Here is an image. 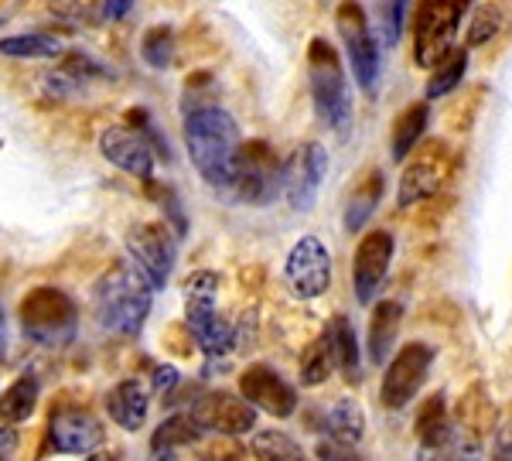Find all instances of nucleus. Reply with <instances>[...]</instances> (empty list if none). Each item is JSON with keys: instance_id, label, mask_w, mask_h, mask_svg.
<instances>
[{"instance_id": "79ce46f5", "label": "nucleus", "mask_w": 512, "mask_h": 461, "mask_svg": "<svg viewBox=\"0 0 512 461\" xmlns=\"http://www.w3.org/2000/svg\"><path fill=\"white\" fill-rule=\"evenodd\" d=\"M492 461H512V438L499 441V448H495V458Z\"/></svg>"}, {"instance_id": "9b49d317", "label": "nucleus", "mask_w": 512, "mask_h": 461, "mask_svg": "<svg viewBox=\"0 0 512 461\" xmlns=\"http://www.w3.org/2000/svg\"><path fill=\"white\" fill-rule=\"evenodd\" d=\"M287 287L294 291V298L315 301L332 287V253L318 236H301L284 263Z\"/></svg>"}, {"instance_id": "72a5a7b5", "label": "nucleus", "mask_w": 512, "mask_h": 461, "mask_svg": "<svg viewBox=\"0 0 512 461\" xmlns=\"http://www.w3.org/2000/svg\"><path fill=\"white\" fill-rule=\"evenodd\" d=\"M448 403H444L441 393H434V397H427L424 403H420L417 417H414V431L420 441L434 438V434H441L444 427H448Z\"/></svg>"}, {"instance_id": "f257e3e1", "label": "nucleus", "mask_w": 512, "mask_h": 461, "mask_svg": "<svg viewBox=\"0 0 512 461\" xmlns=\"http://www.w3.org/2000/svg\"><path fill=\"white\" fill-rule=\"evenodd\" d=\"M185 147L195 171L209 181L216 192H229L236 175V158L243 137L236 120L222 106L198 103L185 113Z\"/></svg>"}, {"instance_id": "bb28decb", "label": "nucleus", "mask_w": 512, "mask_h": 461, "mask_svg": "<svg viewBox=\"0 0 512 461\" xmlns=\"http://www.w3.org/2000/svg\"><path fill=\"white\" fill-rule=\"evenodd\" d=\"M65 45L55 35L45 31H28V35L0 38V55L4 59H59Z\"/></svg>"}, {"instance_id": "c9c22d12", "label": "nucleus", "mask_w": 512, "mask_h": 461, "mask_svg": "<svg viewBox=\"0 0 512 461\" xmlns=\"http://www.w3.org/2000/svg\"><path fill=\"white\" fill-rule=\"evenodd\" d=\"M147 188H151V195L161 202V209H164V226L175 229V240H185V236H188V219H185V209H181V199L175 195V188L158 185V181H147Z\"/></svg>"}, {"instance_id": "7ed1b4c3", "label": "nucleus", "mask_w": 512, "mask_h": 461, "mask_svg": "<svg viewBox=\"0 0 512 461\" xmlns=\"http://www.w3.org/2000/svg\"><path fill=\"white\" fill-rule=\"evenodd\" d=\"M308 86L318 117L335 134H345L352 123V89H349V76L342 69V59H338L335 45L328 38L308 41Z\"/></svg>"}, {"instance_id": "aec40b11", "label": "nucleus", "mask_w": 512, "mask_h": 461, "mask_svg": "<svg viewBox=\"0 0 512 461\" xmlns=\"http://www.w3.org/2000/svg\"><path fill=\"white\" fill-rule=\"evenodd\" d=\"M147 407H151V397L137 380H123L106 393V410L123 431H140L147 421Z\"/></svg>"}, {"instance_id": "f3484780", "label": "nucleus", "mask_w": 512, "mask_h": 461, "mask_svg": "<svg viewBox=\"0 0 512 461\" xmlns=\"http://www.w3.org/2000/svg\"><path fill=\"white\" fill-rule=\"evenodd\" d=\"M185 321L205 356L219 359V356H226V352H233L236 332L216 311V298H185Z\"/></svg>"}, {"instance_id": "9d476101", "label": "nucleus", "mask_w": 512, "mask_h": 461, "mask_svg": "<svg viewBox=\"0 0 512 461\" xmlns=\"http://www.w3.org/2000/svg\"><path fill=\"white\" fill-rule=\"evenodd\" d=\"M434 366V349L427 342H410L390 359L383 373V386H379V403L386 410H403L420 393L427 373Z\"/></svg>"}, {"instance_id": "b1692460", "label": "nucleus", "mask_w": 512, "mask_h": 461, "mask_svg": "<svg viewBox=\"0 0 512 461\" xmlns=\"http://www.w3.org/2000/svg\"><path fill=\"white\" fill-rule=\"evenodd\" d=\"M383 188H386V175L383 171H369L366 178L355 185L349 205H345V229L349 233H359L369 219H373L379 199H383Z\"/></svg>"}, {"instance_id": "6ab92c4d", "label": "nucleus", "mask_w": 512, "mask_h": 461, "mask_svg": "<svg viewBox=\"0 0 512 461\" xmlns=\"http://www.w3.org/2000/svg\"><path fill=\"white\" fill-rule=\"evenodd\" d=\"M417 461H482V434L465 424H448L441 434L420 441Z\"/></svg>"}, {"instance_id": "f8f14e48", "label": "nucleus", "mask_w": 512, "mask_h": 461, "mask_svg": "<svg viewBox=\"0 0 512 461\" xmlns=\"http://www.w3.org/2000/svg\"><path fill=\"white\" fill-rule=\"evenodd\" d=\"M393 263V233L386 229H369L355 246L352 257V291L359 304H373L379 287H383L386 274Z\"/></svg>"}, {"instance_id": "473e14b6", "label": "nucleus", "mask_w": 512, "mask_h": 461, "mask_svg": "<svg viewBox=\"0 0 512 461\" xmlns=\"http://www.w3.org/2000/svg\"><path fill=\"white\" fill-rule=\"evenodd\" d=\"M140 55L151 69H168L175 62V31L171 28H151L140 38Z\"/></svg>"}, {"instance_id": "2eb2a0df", "label": "nucleus", "mask_w": 512, "mask_h": 461, "mask_svg": "<svg viewBox=\"0 0 512 461\" xmlns=\"http://www.w3.org/2000/svg\"><path fill=\"white\" fill-rule=\"evenodd\" d=\"M48 441L59 455H93L103 444V424L82 407H59L48 417Z\"/></svg>"}, {"instance_id": "4be33fe9", "label": "nucleus", "mask_w": 512, "mask_h": 461, "mask_svg": "<svg viewBox=\"0 0 512 461\" xmlns=\"http://www.w3.org/2000/svg\"><path fill=\"white\" fill-rule=\"evenodd\" d=\"M202 438L198 424L192 421V414H175L168 417L151 438V461H175V451L178 448H188Z\"/></svg>"}, {"instance_id": "dca6fc26", "label": "nucleus", "mask_w": 512, "mask_h": 461, "mask_svg": "<svg viewBox=\"0 0 512 461\" xmlns=\"http://www.w3.org/2000/svg\"><path fill=\"white\" fill-rule=\"evenodd\" d=\"M99 151L113 168L127 171L140 181H151L154 175V147L134 127H106L99 134Z\"/></svg>"}, {"instance_id": "cd10ccee", "label": "nucleus", "mask_w": 512, "mask_h": 461, "mask_svg": "<svg viewBox=\"0 0 512 461\" xmlns=\"http://www.w3.org/2000/svg\"><path fill=\"white\" fill-rule=\"evenodd\" d=\"M328 434L338 444H359L366 438V414L355 400H338L332 410H328Z\"/></svg>"}, {"instance_id": "7c9ffc66", "label": "nucleus", "mask_w": 512, "mask_h": 461, "mask_svg": "<svg viewBox=\"0 0 512 461\" xmlns=\"http://www.w3.org/2000/svg\"><path fill=\"white\" fill-rule=\"evenodd\" d=\"M332 369H335L332 342H328V335H321L301 356V386H321L332 376Z\"/></svg>"}, {"instance_id": "c85d7f7f", "label": "nucleus", "mask_w": 512, "mask_h": 461, "mask_svg": "<svg viewBox=\"0 0 512 461\" xmlns=\"http://www.w3.org/2000/svg\"><path fill=\"white\" fill-rule=\"evenodd\" d=\"M468 72V48H454V52L444 55L441 62L431 69V79H427V100H441L451 89L461 86Z\"/></svg>"}, {"instance_id": "e433bc0d", "label": "nucleus", "mask_w": 512, "mask_h": 461, "mask_svg": "<svg viewBox=\"0 0 512 461\" xmlns=\"http://www.w3.org/2000/svg\"><path fill=\"white\" fill-rule=\"evenodd\" d=\"M499 28H502V11L489 0V4H482L475 11L472 28H468V48H478V45H485V41H492L499 35Z\"/></svg>"}, {"instance_id": "f03ea898", "label": "nucleus", "mask_w": 512, "mask_h": 461, "mask_svg": "<svg viewBox=\"0 0 512 461\" xmlns=\"http://www.w3.org/2000/svg\"><path fill=\"white\" fill-rule=\"evenodd\" d=\"M154 287L134 263H117L106 270L93 287V315L96 325L110 335H137L151 315Z\"/></svg>"}, {"instance_id": "4c0bfd02", "label": "nucleus", "mask_w": 512, "mask_h": 461, "mask_svg": "<svg viewBox=\"0 0 512 461\" xmlns=\"http://www.w3.org/2000/svg\"><path fill=\"white\" fill-rule=\"evenodd\" d=\"M219 291V277L212 270H198L185 281V298H216Z\"/></svg>"}, {"instance_id": "423d86ee", "label": "nucleus", "mask_w": 512, "mask_h": 461, "mask_svg": "<svg viewBox=\"0 0 512 461\" xmlns=\"http://www.w3.org/2000/svg\"><path fill=\"white\" fill-rule=\"evenodd\" d=\"M335 31L345 45V55H349L355 86L366 96H376L383 59H379V41H376V31L369 28L366 7H362L359 0H342V4L335 7Z\"/></svg>"}, {"instance_id": "1a4fd4ad", "label": "nucleus", "mask_w": 512, "mask_h": 461, "mask_svg": "<svg viewBox=\"0 0 512 461\" xmlns=\"http://www.w3.org/2000/svg\"><path fill=\"white\" fill-rule=\"evenodd\" d=\"M328 175V151L318 141L301 144L280 168V192L294 212H311Z\"/></svg>"}, {"instance_id": "393cba45", "label": "nucleus", "mask_w": 512, "mask_h": 461, "mask_svg": "<svg viewBox=\"0 0 512 461\" xmlns=\"http://www.w3.org/2000/svg\"><path fill=\"white\" fill-rule=\"evenodd\" d=\"M325 335H328V342H332V356H335V366L342 369V376L349 383H359L362 362H359V339H355L352 321L345 315H335Z\"/></svg>"}, {"instance_id": "39448f33", "label": "nucleus", "mask_w": 512, "mask_h": 461, "mask_svg": "<svg viewBox=\"0 0 512 461\" xmlns=\"http://www.w3.org/2000/svg\"><path fill=\"white\" fill-rule=\"evenodd\" d=\"M472 0H417L414 7V59L420 69H434L454 52L461 21Z\"/></svg>"}, {"instance_id": "c756f323", "label": "nucleus", "mask_w": 512, "mask_h": 461, "mask_svg": "<svg viewBox=\"0 0 512 461\" xmlns=\"http://www.w3.org/2000/svg\"><path fill=\"white\" fill-rule=\"evenodd\" d=\"M250 455L256 461H304V451L284 431H256L250 441Z\"/></svg>"}, {"instance_id": "4468645a", "label": "nucleus", "mask_w": 512, "mask_h": 461, "mask_svg": "<svg viewBox=\"0 0 512 461\" xmlns=\"http://www.w3.org/2000/svg\"><path fill=\"white\" fill-rule=\"evenodd\" d=\"M192 421L198 424V431H212V434H246L256 427V407L246 403L236 393H205L202 400L192 403Z\"/></svg>"}, {"instance_id": "c03bdc74", "label": "nucleus", "mask_w": 512, "mask_h": 461, "mask_svg": "<svg viewBox=\"0 0 512 461\" xmlns=\"http://www.w3.org/2000/svg\"><path fill=\"white\" fill-rule=\"evenodd\" d=\"M0 461H7V458H4V455H0Z\"/></svg>"}, {"instance_id": "ddd939ff", "label": "nucleus", "mask_w": 512, "mask_h": 461, "mask_svg": "<svg viewBox=\"0 0 512 461\" xmlns=\"http://www.w3.org/2000/svg\"><path fill=\"white\" fill-rule=\"evenodd\" d=\"M239 397L253 403L256 410H267L277 421H284V417H291L297 410V390L274 366H263V362L246 366L239 373Z\"/></svg>"}, {"instance_id": "6e6552de", "label": "nucleus", "mask_w": 512, "mask_h": 461, "mask_svg": "<svg viewBox=\"0 0 512 461\" xmlns=\"http://www.w3.org/2000/svg\"><path fill=\"white\" fill-rule=\"evenodd\" d=\"M127 253L130 263L144 274V281L161 291L171 281V270L178 260V240L164 222H137L127 233Z\"/></svg>"}, {"instance_id": "a211bd4d", "label": "nucleus", "mask_w": 512, "mask_h": 461, "mask_svg": "<svg viewBox=\"0 0 512 461\" xmlns=\"http://www.w3.org/2000/svg\"><path fill=\"white\" fill-rule=\"evenodd\" d=\"M434 151L420 154L417 161H410V168H403V178H400V192H396V205L400 209H410L417 202H427L431 195L441 192L444 178H448V161L444 158H434Z\"/></svg>"}, {"instance_id": "2f4dec72", "label": "nucleus", "mask_w": 512, "mask_h": 461, "mask_svg": "<svg viewBox=\"0 0 512 461\" xmlns=\"http://www.w3.org/2000/svg\"><path fill=\"white\" fill-rule=\"evenodd\" d=\"M407 11H410V0H376V24H379V35H383L386 45H396L407 31Z\"/></svg>"}, {"instance_id": "58836bf2", "label": "nucleus", "mask_w": 512, "mask_h": 461, "mask_svg": "<svg viewBox=\"0 0 512 461\" xmlns=\"http://www.w3.org/2000/svg\"><path fill=\"white\" fill-rule=\"evenodd\" d=\"M318 458L321 461H359V455H352V451H349V444H325V441H321L318 444Z\"/></svg>"}, {"instance_id": "ea45409f", "label": "nucleus", "mask_w": 512, "mask_h": 461, "mask_svg": "<svg viewBox=\"0 0 512 461\" xmlns=\"http://www.w3.org/2000/svg\"><path fill=\"white\" fill-rule=\"evenodd\" d=\"M178 386V369L175 366H154V390L168 393Z\"/></svg>"}, {"instance_id": "412c9836", "label": "nucleus", "mask_w": 512, "mask_h": 461, "mask_svg": "<svg viewBox=\"0 0 512 461\" xmlns=\"http://www.w3.org/2000/svg\"><path fill=\"white\" fill-rule=\"evenodd\" d=\"M403 304L400 301H379L373 308V321H369V359L383 366V359L393 352V342L400 335Z\"/></svg>"}, {"instance_id": "a19ab883", "label": "nucleus", "mask_w": 512, "mask_h": 461, "mask_svg": "<svg viewBox=\"0 0 512 461\" xmlns=\"http://www.w3.org/2000/svg\"><path fill=\"white\" fill-rule=\"evenodd\" d=\"M130 7H134V0H103V18L106 21H120L130 14Z\"/></svg>"}, {"instance_id": "f704fd0d", "label": "nucleus", "mask_w": 512, "mask_h": 461, "mask_svg": "<svg viewBox=\"0 0 512 461\" xmlns=\"http://www.w3.org/2000/svg\"><path fill=\"white\" fill-rule=\"evenodd\" d=\"M198 461H243L246 448L236 441V434H209V438L195 441Z\"/></svg>"}, {"instance_id": "5701e85b", "label": "nucleus", "mask_w": 512, "mask_h": 461, "mask_svg": "<svg viewBox=\"0 0 512 461\" xmlns=\"http://www.w3.org/2000/svg\"><path fill=\"white\" fill-rule=\"evenodd\" d=\"M427 120H431V110H427V103H414V106H407V110L396 113L393 134H390L393 161H407L410 158V151H414V147L420 144V137H424Z\"/></svg>"}, {"instance_id": "a878e982", "label": "nucleus", "mask_w": 512, "mask_h": 461, "mask_svg": "<svg viewBox=\"0 0 512 461\" xmlns=\"http://www.w3.org/2000/svg\"><path fill=\"white\" fill-rule=\"evenodd\" d=\"M38 407V376L35 373H21L18 380L0 393V421L7 424H21L35 414Z\"/></svg>"}, {"instance_id": "37998d69", "label": "nucleus", "mask_w": 512, "mask_h": 461, "mask_svg": "<svg viewBox=\"0 0 512 461\" xmlns=\"http://www.w3.org/2000/svg\"><path fill=\"white\" fill-rule=\"evenodd\" d=\"M7 352V325H4V308H0V359Z\"/></svg>"}, {"instance_id": "0eeeda50", "label": "nucleus", "mask_w": 512, "mask_h": 461, "mask_svg": "<svg viewBox=\"0 0 512 461\" xmlns=\"http://www.w3.org/2000/svg\"><path fill=\"white\" fill-rule=\"evenodd\" d=\"M280 168L284 164L277 161L274 147L267 141H246L239 147L236 158V175H233V188L239 202L250 205H270L280 195Z\"/></svg>"}, {"instance_id": "20e7f679", "label": "nucleus", "mask_w": 512, "mask_h": 461, "mask_svg": "<svg viewBox=\"0 0 512 461\" xmlns=\"http://www.w3.org/2000/svg\"><path fill=\"white\" fill-rule=\"evenodd\" d=\"M21 332L45 349H62L79 328V308L59 287H35L21 298Z\"/></svg>"}]
</instances>
